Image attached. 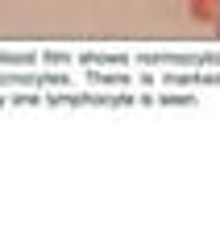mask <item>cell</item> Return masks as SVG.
Returning <instances> with one entry per match:
<instances>
[{
	"instance_id": "3",
	"label": "cell",
	"mask_w": 220,
	"mask_h": 249,
	"mask_svg": "<svg viewBox=\"0 0 220 249\" xmlns=\"http://www.w3.org/2000/svg\"><path fill=\"white\" fill-rule=\"evenodd\" d=\"M88 83H125V75H88Z\"/></svg>"
},
{
	"instance_id": "2",
	"label": "cell",
	"mask_w": 220,
	"mask_h": 249,
	"mask_svg": "<svg viewBox=\"0 0 220 249\" xmlns=\"http://www.w3.org/2000/svg\"><path fill=\"white\" fill-rule=\"evenodd\" d=\"M0 67H34V54H4L0 50Z\"/></svg>"
},
{
	"instance_id": "1",
	"label": "cell",
	"mask_w": 220,
	"mask_h": 249,
	"mask_svg": "<svg viewBox=\"0 0 220 249\" xmlns=\"http://www.w3.org/2000/svg\"><path fill=\"white\" fill-rule=\"evenodd\" d=\"M191 17L195 21H220V0H191Z\"/></svg>"
}]
</instances>
